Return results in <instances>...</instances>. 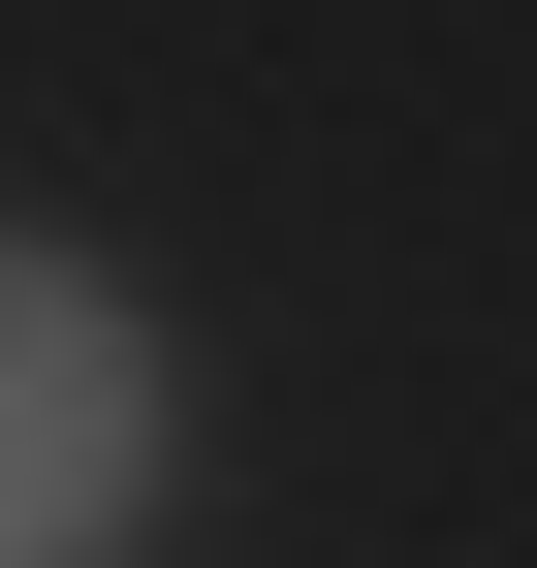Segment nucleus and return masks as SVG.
I'll return each instance as SVG.
<instances>
[{
	"instance_id": "nucleus-1",
	"label": "nucleus",
	"mask_w": 537,
	"mask_h": 568,
	"mask_svg": "<svg viewBox=\"0 0 537 568\" xmlns=\"http://www.w3.org/2000/svg\"><path fill=\"white\" fill-rule=\"evenodd\" d=\"M126 506H159V316L0 222V568H95Z\"/></svg>"
}]
</instances>
